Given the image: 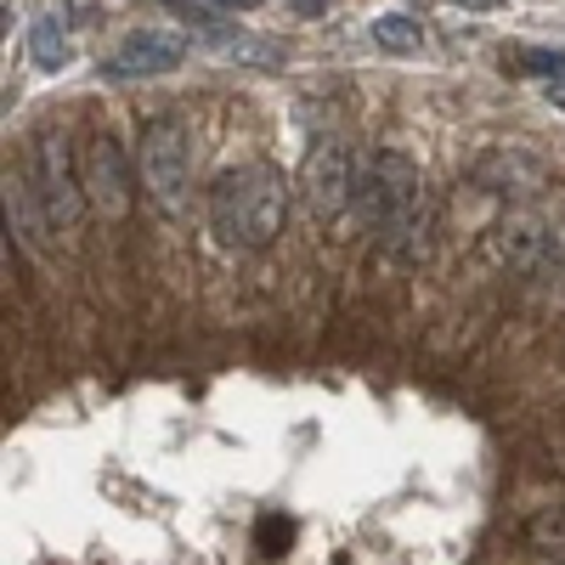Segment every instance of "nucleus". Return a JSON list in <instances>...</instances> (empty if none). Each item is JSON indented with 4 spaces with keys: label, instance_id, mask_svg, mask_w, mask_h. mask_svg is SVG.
I'll return each mask as SVG.
<instances>
[{
    "label": "nucleus",
    "instance_id": "f257e3e1",
    "mask_svg": "<svg viewBox=\"0 0 565 565\" xmlns=\"http://www.w3.org/2000/svg\"><path fill=\"white\" fill-rule=\"evenodd\" d=\"M351 204L362 210V226H373L385 260L418 266L430 255V193H424V175L407 153H396V148L373 153L356 175Z\"/></svg>",
    "mask_w": 565,
    "mask_h": 565
},
{
    "label": "nucleus",
    "instance_id": "f03ea898",
    "mask_svg": "<svg viewBox=\"0 0 565 565\" xmlns=\"http://www.w3.org/2000/svg\"><path fill=\"white\" fill-rule=\"evenodd\" d=\"M289 221V181L277 164H238L210 181V232L226 249H266Z\"/></svg>",
    "mask_w": 565,
    "mask_h": 565
},
{
    "label": "nucleus",
    "instance_id": "7ed1b4c3",
    "mask_svg": "<svg viewBox=\"0 0 565 565\" xmlns=\"http://www.w3.org/2000/svg\"><path fill=\"white\" fill-rule=\"evenodd\" d=\"M136 170H141L148 199H153L164 215H181V210H186V186H193V130H186L175 114L141 119Z\"/></svg>",
    "mask_w": 565,
    "mask_h": 565
},
{
    "label": "nucleus",
    "instance_id": "20e7f679",
    "mask_svg": "<svg viewBox=\"0 0 565 565\" xmlns=\"http://www.w3.org/2000/svg\"><path fill=\"white\" fill-rule=\"evenodd\" d=\"M29 181H34V193H40L45 215H52V226L68 232V226L85 221V210H90V199H85V175H79V164H74V153H68V141H63V136L45 130V136L34 141Z\"/></svg>",
    "mask_w": 565,
    "mask_h": 565
},
{
    "label": "nucleus",
    "instance_id": "39448f33",
    "mask_svg": "<svg viewBox=\"0 0 565 565\" xmlns=\"http://www.w3.org/2000/svg\"><path fill=\"white\" fill-rule=\"evenodd\" d=\"M79 175H85V199H90V210H97L103 221H125V215H130L141 170H130L125 148H119V141H114L108 130H97V136L85 141Z\"/></svg>",
    "mask_w": 565,
    "mask_h": 565
},
{
    "label": "nucleus",
    "instance_id": "423d86ee",
    "mask_svg": "<svg viewBox=\"0 0 565 565\" xmlns=\"http://www.w3.org/2000/svg\"><path fill=\"white\" fill-rule=\"evenodd\" d=\"M300 199L317 221H334L351 199H356V170H351V153L340 148V141H317V148L306 153L300 164Z\"/></svg>",
    "mask_w": 565,
    "mask_h": 565
},
{
    "label": "nucleus",
    "instance_id": "0eeeda50",
    "mask_svg": "<svg viewBox=\"0 0 565 565\" xmlns=\"http://www.w3.org/2000/svg\"><path fill=\"white\" fill-rule=\"evenodd\" d=\"M181 63H186V34H175V29H130L103 57V74L108 79H159V74H175Z\"/></svg>",
    "mask_w": 565,
    "mask_h": 565
},
{
    "label": "nucleus",
    "instance_id": "6e6552de",
    "mask_svg": "<svg viewBox=\"0 0 565 565\" xmlns=\"http://www.w3.org/2000/svg\"><path fill=\"white\" fill-rule=\"evenodd\" d=\"M492 255L509 266V271H532L554 255V226L537 215V210H514L509 221H498L492 232Z\"/></svg>",
    "mask_w": 565,
    "mask_h": 565
},
{
    "label": "nucleus",
    "instance_id": "1a4fd4ad",
    "mask_svg": "<svg viewBox=\"0 0 565 565\" xmlns=\"http://www.w3.org/2000/svg\"><path fill=\"white\" fill-rule=\"evenodd\" d=\"M45 226H52V215H45L34 181L29 175H7V238L34 249V244H45Z\"/></svg>",
    "mask_w": 565,
    "mask_h": 565
},
{
    "label": "nucleus",
    "instance_id": "9d476101",
    "mask_svg": "<svg viewBox=\"0 0 565 565\" xmlns=\"http://www.w3.org/2000/svg\"><path fill=\"white\" fill-rule=\"evenodd\" d=\"M68 18H63V7L52 12V7H45V12H34V23H29V57H34V68H45V74H63L68 68Z\"/></svg>",
    "mask_w": 565,
    "mask_h": 565
},
{
    "label": "nucleus",
    "instance_id": "9b49d317",
    "mask_svg": "<svg viewBox=\"0 0 565 565\" xmlns=\"http://www.w3.org/2000/svg\"><path fill=\"white\" fill-rule=\"evenodd\" d=\"M373 45L391 52V57H413L424 45V23L407 18V12H385V18H373Z\"/></svg>",
    "mask_w": 565,
    "mask_h": 565
},
{
    "label": "nucleus",
    "instance_id": "f8f14e48",
    "mask_svg": "<svg viewBox=\"0 0 565 565\" xmlns=\"http://www.w3.org/2000/svg\"><path fill=\"white\" fill-rule=\"evenodd\" d=\"M526 543L532 548H565V503L532 514V521H526Z\"/></svg>",
    "mask_w": 565,
    "mask_h": 565
},
{
    "label": "nucleus",
    "instance_id": "ddd939ff",
    "mask_svg": "<svg viewBox=\"0 0 565 565\" xmlns=\"http://www.w3.org/2000/svg\"><path fill=\"white\" fill-rule=\"evenodd\" d=\"M514 68H521V74H537V79H565V52H554V45H526Z\"/></svg>",
    "mask_w": 565,
    "mask_h": 565
},
{
    "label": "nucleus",
    "instance_id": "4468645a",
    "mask_svg": "<svg viewBox=\"0 0 565 565\" xmlns=\"http://www.w3.org/2000/svg\"><path fill=\"white\" fill-rule=\"evenodd\" d=\"M255 537H260V554H282V548L295 543V526H289V521H277V514H266Z\"/></svg>",
    "mask_w": 565,
    "mask_h": 565
},
{
    "label": "nucleus",
    "instance_id": "2eb2a0df",
    "mask_svg": "<svg viewBox=\"0 0 565 565\" xmlns=\"http://www.w3.org/2000/svg\"><path fill=\"white\" fill-rule=\"evenodd\" d=\"M63 18H68L74 29H85L90 18H97V0H63Z\"/></svg>",
    "mask_w": 565,
    "mask_h": 565
},
{
    "label": "nucleus",
    "instance_id": "dca6fc26",
    "mask_svg": "<svg viewBox=\"0 0 565 565\" xmlns=\"http://www.w3.org/2000/svg\"><path fill=\"white\" fill-rule=\"evenodd\" d=\"M289 7H295L300 18H322V7H328V0H289Z\"/></svg>",
    "mask_w": 565,
    "mask_h": 565
},
{
    "label": "nucleus",
    "instance_id": "f3484780",
    "mask_svg": "<svg viewBox=\"0 0 565 565\" xmlns=\"http://www.w3.org/2000/svg\"><path fill=\"white\" fill-rule=\"evenodd\" d=\"M447 7H463V12H492L498 0H447Z\"/></svg>",
    "mask_w": 565,
    "mask_h": 565
},
{
    "label": "nucleus",
    "instance_id": "a211bd4d",
    "mask_svg": "<svg viewBox=\"0 0 565 565\" xmlns=\"http://www.w3.org/2000/svg\"><path fill=\"white\" fill-rule=\"evenodd\" d=\"M215 7H226V12H232V7H255V0H215Z\"/></svg>",
    "mask_w": 565,
    "mask_h": 565
}]
</instances>
